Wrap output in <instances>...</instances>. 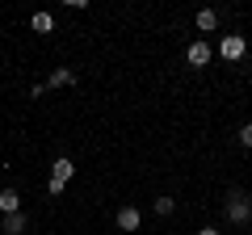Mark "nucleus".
Here are the masks:
<instances>
[{
	"label": "nucleus",
	"instance_id": "2",
	"mask_svg": "<svg viewBox=\"0 0 252 235\" xmlns=\"http://www.w3.org/2000/svg\"><path fill=\"white\" fill-rule=\"evenodd\" d=\"M72 172H76V164L67 160V155H59V160H55V168H51V181H46V193H51V198H59V193L67 189V181H72Z\"/></svg>",
	"mask_w": 252,
	"mask_h": 235
},
{
	"label": "nucleus",
	"instance_id": "6",
	"mask_svg": "<svg viewBox=\"0 0 252 235\" xmlns=\"http://www.w3.org/2000/svg\"><path fill=\"white\" fill-rule=\"evenodd\" d=\"M193 26H198L202 34H215V29H219V13L215 9H202L198 17H193Z\"/></svg>",
	"mask_w": 252,
	"mask_h": 235
},
{
	"label": "nucleus",
	"instance_id": "4",
	"mask_svg": "<svg viewBox=\"0 0 252 235\" xmlns=\"http://www.w3.org/2000/svg\"><path fill=\"white\" fill-rule=\"evenodd\" d=\"M185 59H189V67H206V63H210V46L202 42V38H198V42H189Z\"/></svg>",
	"mask_w": 252,
	"mask_h": 235
},
{
	"label": "nucleus",
	"instance_id": "1",
	"mask_svg": "<svg viewBox=\"0 0 252 235\" xmlns=\"http://www.w3.org/2000/svg\"><path fill=\"white\" fill-rule=\"evenodd\" d=\"M223 210H227V218H231L235 227H244L252 218V198L244 189H231V193H227V202H223Z\"/></svg>",
	"mask_w": 252,
	"mask_h": 235
},
{
	"label": "nucleus",
	"instance_id": "10",
	"mask_svg": "<svg viewBox=\"0 0 252 235\" xmlns=\"http://www.w3.org/2000/svg\"><path fill=\"white\" fill-rule=\"evenodd\" d=\"M21 231H26V214L21 210L17 214H4V235H21Z\"/></svg>",
	"mask_w": 252,
	"mask_h": 235
},
{
	"label": "nucleus",
	"instance_id": "11",
	"mask_svg": "<svg viewBox=\"0 0 252 235\" xmlns=\"http://www.w3.org/2000/svg\"><path fill=\"white\" fill-rule=\"evenodd\" d=\"M152 206H156V214H172V210H177V202H172V198H156Z\"/></svg>",
	"mask_w": 252,
	"mask_h": 235
},
{
	"label": "nucleus",
	"instance_id": "3",
	"mask_svg": "<svg viewBox=\"0 0 252 235\" xmlns=\"http://www.w3.org/2000/svg\"><path fill=\"white\" fill-rule=\"evenodd\" d=\"M244 51H248V42H244L240 34H227L223 42H219V55H223L227 63H235V59H244Z\"/></svg>",
	"mask_w": 252,
	"mask_h": 235
},
{
	"label": "nucleus",
	"instance_id": "7",
	"mask_svg": "<svg viewBox=\"0 0 252 235\" xmlns=\"http://www.w3.org/2000/svg\"><path fill=\"white\" fill-rule=\"evenodd\" d=\"M0 210H4V214H17L21 210V193L17 189H0Z\"/></svg>",
	"mask_w": 252,
	"mask_h": 235
},
{
	"label": "nucleus",
	"instance_id": "8",
	"mask_svg": "<svg viewBox=\"0 0 252 235\" xmlns=\"http://www.w3.org/2000/svg\"><path fill=\"white\" fill-rule=\"evenodd\" d=\"M67 84H76V72L72 67H55L51 72V88H67Z\"/></svg>",
	"mask_w": 252,
	"mask_h": 235
},
{
	"label": "nucleus",
	"instance_id": "12",
	"mask_svg": "<svg viewBox=\"0 0 252 235\" xmlns=\"http://www.w3.org/2000/svg\"><path fill=\"white\" fill-rule=\"evenodd\" d=\"M240 143H244V147H252V122H248V126H240Z\"/></svg>",
	"mask_w": 252,
	"mask_h": 235
},
{
	"label": "nucleus",
	"instance_id": "9",
	"mask_svg": "<svg viewBox=\"0 0 252 235\" xmlns=\"http://www.w3.org/2000/svg\"><path fill=\"white\" fill-rule=\"evenodd\" d=\"M30 26H34V34H51V29H55V17H51V13H34Z\"/></svg>",
	"mask_w": 252,
	"mask_h": 235
},
{
	"label": "nucleus",
	"instance_id": "5",
	"mask_svg": "<svg viewBox=\"0 0 252 235\" xmlns=\"http://www.w3.org/2000/svg\"><path fill=\"white\" fill-rule=\"evenodd\" d=\"M139 223H143V214H139L135 206H122V210H118V227H122L126 235H130V231H139Z\"/></svg>",
	"mask_w": 252,
	"mask_h": 235
},
{
	"label": "nucleus",
	"instance_id": "13",
	"mask_svg": "<svg viewBox=\"0 0 252 235\" xmlns=\"http://www.w3.org/2000/svg\"><path fill=\"white\" fill-rule=\"evenodd\" d=\"M198 235H219V227H202V231Z\"/></svg>",
	"mask_w": 252,
	"mask_h": 235
}]
</instances>
